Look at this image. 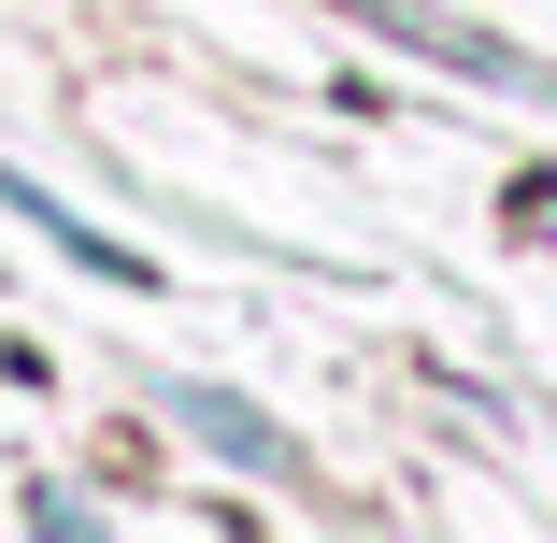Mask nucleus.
Instances as JSON below:
<instances>
[{
	"instance_id": "obj_1",
	"label": "nucleus",
	"mask_w": 557,
	"mask_h": 543,
	"mask_svg": "<svg viewBox=\"0 0 557 543\" xmlns=\"http://www.w3.org/2000/svg\"><path fill=\"white\" fill-rule=\"evenodd\" d=\"M172 415L200 429V444H214V458H244V472H272V486L300 472V444H286V429H272L258 400H230V386H172Z\"/></svg>"
}]
</instances>
